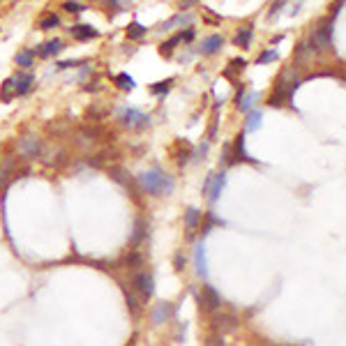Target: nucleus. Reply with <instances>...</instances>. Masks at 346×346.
Here are the masks:
<instances>
[{
	"instance_id": "15",
	"label": "nucleus",
	"mask_w": 346,
	"mask_h": 346,
	"mask_svg": "<svg viewBox=\"0 0 346 346\" xmlns=\"http://www.w3.org/2000/svg\"><path fill=\"white\" fill-rule=\"evenodd\" d=\"M235 162H254V159L247 155V148H245V134L235 136Z\"/></svg>"
},
{
	"instance_id": "3",
	"label": "nucleus",
	"mask_w": 346,
	"mask_h": 346,
	"mask_svg": "<svg viewBox=\"0 0 346 346\" xmlns=\"http://www.w3.org/2000/svg\"><path fill=\"white\" fill-rule=\"evenodd\" d=\"M120 122L127 129H145L150 125V115L139 111V109H122L120 111Z\"/></svg>"
},
{
	"instance_id": "18",
	"label": "nucleus",
	"mask_w": 346,
	"mask_h": 346,
	"mask_svg": "<svg viewBox=\"0 0 346 346\" xmlns=\"http://www.w3.org/2000/svg\"><path fill=\"white\" fill-rule=\"evenodd\" d=\"M115 86H118V88H120V90H125V92H129V90H134L136 88V81L134 79H132V76L127 74V72H122V74H118L115 76Z\"/></svg>"
},
{
	"instance_id": "33",
	"label": "nucleus",
	"mask_w": 346,
	"mask_h": 346,
	"mask_svg": "<svg viewBox=\"0 0 346 346\" xmlns=\"http://www.w3.org/2000/svg\"><path fill=\"white\" fill-rule=\"evenodd\" d=\"M192 2H194V0H180V9L185 12V9H187L189 5H192Z\"/></svg>"
},
{
	"instance_id": "17",
	"label": "nucleus",
	"mask_w": 346,
	"mask_h": 346,
	"mask_svg": "<svg viewBox=\"0 0 346 346\" xmlns=\"http://www.w3.org/2000/svg\"><path fill=\"white\" fill-rule=\"evenodd\" d=\"M60 26V16L56 14V12H46L42 19H39V28L42 30H53V28H58Z\"/></svg>"
},
{
	"instance_id": "14",
	"label": "nucleus",
	"mask_w": 346,
	"mask_h": 346,
	"mask_svg": "<svg viewBox=\"0 0 346 346\" xmlns=\"http://www.w3.org/2000/svg\"><path fill=\"white\" fill-rule=\"evenodd\" d=\"M14 62H16V67H21V69L32 67V62H35V51H32V49H21V51L14 56Z\"/></svg>"
},
{
	"instance_id": "4",
	"label": "nucleus",
	"mask_w": 346,
	"mask_h": 346,
	"mask_svg": "<svg viewBox=\"0 0 346 346\" xmlns=\"http://www.w3.org/2000/svg\"><path fill=\"white\" fill-rule=\"evenodd\" d=\"M224 185H226V171L222 169V171L208 175V180H205V185H203V194L210 199L212 203H215L219 196H222V189H224Z\"/></svg>"
},
{
	"instance_id": "1",
	"label": "nucleus",
	"mask_w": 346,
	"mask_h": 346,
	"mask_svg": "<svg viewBox=\"0 0 346 346\" xmlns=\"http://www.w3.org/2000/svg\"><path fill=\"white\" fill-rule=\"evenodd\" d=\"M139 185L145 194L150 196H159V194H171L173 187H175V180H173L169 173H164L162 169H148V171L139 173Z\"/></svg>"
},
{
	"instance_id": "16",
	"label": "nucleus",
	"mask_w": 346,
	"mask_h": 346,
	"mask_svg": "<svg viewBox=\"0 0 346 346\" xmlns=\"http://www.w3.org/2000/svg\"><path fill=\"white\" fill-rule=\"evenodd\" d=\"M185 23H192V16H189V14H175V16H171L166 23H162V28H159V30H162V32H164V30H173V28L185 26Z\"/></svg>"
},
{
	"instance_id": "26",
	"label": "nucleus",
	"mask_w": 346,
	"mask_h": 346,
	"mask_svg": "<svg viewBox=\"0 0 346 346\" xmlns=\"http://www.w3.org/2000/svg\"><path fill=\"white\" fill-rule=\"evenodd\" d=\"M254 102H256V95H254V92H249L247 97H242L240 102H238V109H240V111H245V113H247L249 109H252V104H254Z\"/></svg>"
},
{
	"instance_id": "22",
	"label": "nucleus",
	"mask_w": 346,
	"mask_h": 346,
	"mask_svg": "<svg viewBox=\"0 0 346 346\" xmlns=\"http://www.w3.org/2000/svg\"><path fill=\"white\" fill-rule=\"evenodd\" d=\"M199 219H201V212L196 210V208H187V212H185V229H187V231H194L196 224H199Z\"/></svg>"
},
{
	"instance_id": "23",
	"label": "nucleus",
	"mask_w": 346,
	"mask_h": 346,
	"mask_svg": "<svg viewBox=\"0 0 346 346\" xmlns=\"http://www.w3.org/2000/svg\"><path fill=\"white\" fill-rule=\"evenodd\" d=\"M173 88V79H166V81H159V83H152L150 86V92L152 95H157V97H162V95H166V92Z\"/></svg>"
},
{
	"instance_id": "31",
	"label": "nucleus",
	"mask_w": 346,
	"mask_h": 346,
	"mask_svg": "<svg viewBox=\"0 0 346 346\" xmlns=\"http://www.w3.org/2000/svg\"><path fill=\"white\" fill-rule=\"evenodd\" d=\"M208 219H210V222H217V224H224V222H222V219H217V217H215V215H212V212H210V215H208ZM210 229H212L210 224H205V226H203V233H208Z\"/></svg>"
},
{
	"instance_id": "5",
	"label": "nucleus",
	"mask_w": 346,
	"mask_h": 346,
	"mask_svg": "<svg viewBox=\"0 0 346 346\" xmlns=\"http://www.w3.org/2000/svg\"><path fill=\"white\" fill-rule=\"evenodd\" d=\"M134 291L139 293L143 302H148L155 293V279L150 272H136L134 275Z\"/></svg>"
},
{
	"instance_id": "21",
	"label": "nucleus",
	"mask_w": 346,
	"mask_h": 346,
	"mask_svg": "<svg viewBox=\"0 0 346 346\" xmlns=\"http://www.w3.org/2000/svg\"><path fill=\"white\" fill-rule=\"evenodd\" d=\"M182 42V32H178V35H173L171 39H166L164 44L159 46V53H162V56H171L173 53V49H175V46L180 44Z\"/></svg>"
},
{
	"instance_id": "11",
	"label": "nucleus",
	"mask_w": 346,
	"mask_h": 346,
	"mask_svg": "<svg viewBox=\"0 0 346 346\" xmlns=\"http://www.w3.org/2000/svg\"><path fill=\"white\" fill-rule=\"evenodd\" d=\"M194 265H196V275L201 279L208 277V261H205V247L203 242H199L194 249Z\"/></svg>"
},
{
	"instance_id": "25",
	"label": "nucleus",
	"mask_w": 346,
	"mask_h": 346,
	"mask_svg": "<svg viewBox=\"0 0 346 346\" xmlns=\"http://www.w3.org/2000/svg\"><path fill=\"white\" fill-rule=\"evenodd\" d=\"M261 111H249V115H247V132H254V129H259L261 127Z\"/></svg>"
},
{
	"instance_id": "34",
	"label": "nucleus",
	"mask_w": 346,
	"mask_h": 346,
	"mask_svg": "<svg viewBox=\"0 0 346 346\" xmlns=\"http://www.w3.org/2000/svg\"><path fill=\"white\" fill-rule=\"evenodd\" d=\"M97 2H104V5H115L118 0H97Z\"/></svg>"
},
{
	"instance_id": "13",
	"label": "nucleus",
	"mask_w": 346,
	"mask_h": 346,
	"mask_svg": "<svg viewBox=\"0 0 346 346\" xmlns=\"http://www.w3.org/2000/svg\"><path fill=\"white\" fill-rule=\"evenodd\" d=\"M222 44H224L222 35H210V37L203 39V44L199 46V51L203 53V56H215V53L222 49Z\"/></svg>"
},
{
	"instance_id": "6",
	"label": "nucleus",
	"mask_w": 346,
	"mask_h": 346,
	"mask_svg": "<svg viewBox=\"0 0 346 346\" xmlns=\"http://www.w3.org/2000/svg\"><path fill=\"white\" fill-rule=\"evenodd\" d=\"M16 148H19V155H21V157L32 159V157H37L39 152H42V143H39L37 136L26 134V136H21V139L16 141Z\"/></svg>"
},
{
	"instance_id": "2",
	"label": "nucleus",
	"mask_w": 346,
	"mask_h": 346,
	"mask_svg": "<svg viewBox=\"0 0 346 346\" xmlns=\"http://www.w3.org/2000/svg\"><path fill=\"white\" fill-rule=\"evenodd\" d=\"M32 81H35V76L30 72H19V74L9 76L7 81L2 83V88H0V99L2 102H12L14 97L28 95L32 88Z\"/></svg>"
},
{
	"instance_id": "9",
	"label": "nucleus",
	"mask_w": 346,
	"mask_h": 346,
	"mask_svg": "<svg viewBox=\"0 0 346 346\" xmlns=\"http://www.w3.org/2000/svg\"><path fill=\"white\" fill-rule=\"evenodd\" d=\"M62 49H65L62 39H49V42H44V44H39L35 53H37L39 58H53V56H58Z\"/></svg>"
},
{
	"instance_id": "19",
	"label": "nucleus",
	"mask_w": 346,
	"mask_h": 346,
	"mask_svg": "<svg viewBox=\"0 0 346 346\" xmlns=\"http://www.w3.org/2000/svg\"><path fill=\"white\" fill-rule=\"evenodd\" d=\"M252 26H247V28H242L238 35H235V39H233V44L235 46H242V49H247V46H252Z\"/></svg>"
},
{
	"instance_id": "10",
	"label": "nucleus",
	"mask_w": 346,
	"mask_h": 346,
	"mask_svg": "<svg viewBox=\"0 0 346 346\" xmlns=\"http://www.w3.org/2000/svg\"><path fill=\"white\" fill-rule=\"evenodd\" d=\"M69 32H72V37L79 39V42H88V39H95L99 35L92 26H88V23H76V26L69 28Z\"/></svg>"
},
{
	"instance_id": "20",
	"label": "nucleus",
	"mask_w": 346,
	"mask_h": 346,
	"mask_svg": "<svg viewBox=\"0 0 346 346\" xmlns=\"http://www.w3.org/2000/svg\"><path fill=\"white\" fill-rule=\"evenodd\" d=\"M127 37L129 39H141V37H145V32H148V28H145V26H141V23L139 21H132L127 26Z\"/></svg>"
},
{
	"instance_id": "27",
	"label": "nucleus",
	"mask_w": 346,
	"mask_h": 346,
	"mask_svg": "<svg viewBox=\"0 0 346 346\" xmlns=\"http://www.w3.org/2000/svg\"><path fill=\"white\" fill-rule=\"evenodd\" d=\"M272 60H277V51L275 49H270V51H263L261 56H259V65H268V62H272Z\"/></svg>"
},
{
	"instance_id": "8",
	"label": "nucleus",
	"mask_w": 346,
	"mask_h": 346,
	"mask_svg": "<svg viewBox=\"0 0 346 346\" xmlns=\"http://www.w3.org/2000/svg\"><path fill=\"white\" fill-rule=\"evenodd\" d=\"M199 305H201V309H217L222 305V298L212 286H203V293L199 295Z\"/></svg>"
},
{
	"instance_id": "12",
	"label": "nucleus",
	"mask_w": 346,
	"mask_h": 346,
	"mask_svg": "<svg viewBox=\"0 0 346 346\" xmlns=\"http://www.w3.org/2000/svg\"><path fill=\"white\" fill-rule=\"evenodd\" d=\"M173 314V307H171V302H157L155 305V309H152V325H162L164 321H169V316Z\"/></svg>"
},
{
	"instance_id": "28",
	"label": "nucleus",
	"mask_w": 346,
	"mask_h": 346,
	"mask_svg": "<svg viewBox=\"0 0 346 346\" xmlns=\"http://www.w3.org/2000/svg\"><path fill=\"white\" fill-rule=\"evenodd\" d=\"M125 300H127V307L132 309V312H139V302H136L134 293H129V291H125Z\"/></svg>"
},
{
	"instance_id": "7",
	"label": "nucleus",
	"mask_w": 346,
	"mask_h": 346,
	"mask_svg": "<svg viewBox=\"0 0 346 346\" xmlns=\"http://www.w3.org/2000/svg\"><path fill=\"white\" fill-rule=\"evenodd\" d=\"M332 42V21H323L312 35V49H328Z\"/></svg>"
},
{
	"instance_id": "30",
	"label": "nucleus",
	"mask_w": 346,
	"mask_h": 346,
	"mask_svg": "<svg viewBox=\"0 0 346 346\" xmlns=\"http://www.w3.org/2000/svg\"><path fill=\"white\" fill-rule=\"evenodd\" d=\"M284 2H286V0H275V5H272V9H270V16L279 14V12H282V7H284Z\"/></svg>"
},
{
	"instance_id": "24",
	"label": "nucleus",
	"mask_w": 346,
	"mask_h": 346,
	"mask_svg": "<svg viewBox=\"0 0 346 346\" xmlns=\"http://www.w3.org/2000/svg\"><path fill=\"white\" fill-rule=\"evenodd\" d=\"M62 9L69 12V14H81V12H86V5L79 2V0H65V2H62Z\"/></svg>"
},
{
	"instance_id": "29",
	"label": "nucleus",
	"mask_w": 346,
	"mask_h": 346,
	"mask_svg": "<svg viewBox=\"0 0 346 346\" xmlns=\"http://www.w3.org/2000/svg\"><path fill=\"white\" fill-rule=\"evenodd\" d=\"M81 65H86V60H62V62H58V67H60V69H69V67H81Z\"/></svg>"
},
{
	"instance_id": "32",
	"label": "nucleus",
	"mask_w": 346,
	"mask_h": 346,
	"mask_svg": "<svg viewBox=\"0 0 346 346\" xmlns=\"http://www.w3.org/2000/svg\"><path fill=\"white\" fill-rule=\"evenodd\" d=\"M182 263H185V261H182V252H178V254H175V270L178 272L182 270Z\"/></svg>"
}]
</instances>
